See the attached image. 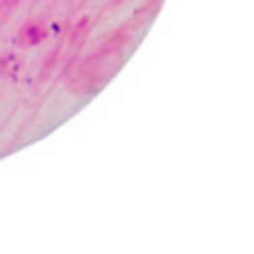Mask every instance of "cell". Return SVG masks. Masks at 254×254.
Segmentation results:
<instances>
[{
    "instance_id": "1",
    "label": "cell",
    "mask_w": 254,
    "mask_h": 254,
    "mask_svg": "<svg viewBox=\"0 0 254 254\" xmlns=\"http://www.w3.org/2000/svg\"><path fill=\"white\" fill-rule=\"evenodd\" d=\"M25 36H29V43H38V40H43V29H38V27H29V29L25 31Z\"/></svg>"
}]
</instances>
